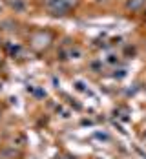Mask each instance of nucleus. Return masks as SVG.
<instances>
[{
  "label": "nucleus",
  "mask_w": 146,
  "mask_h": 159,
  "mask_svg": "<svg viewBox=\"0 0 146 159\" xmlns=\"http://www.w3.org/2000/svg\"><path fill=\"white\" fill-rule=\"evenodd\" d=\"M11 6H13L15 9H18V11H20V9H24V4H22V2H18V0H15V2H11Z\"/></svg>",
  "instance_id": "obj_2"
},
{
  "label": "nucleus",
  "mask_w": 146,
  "mask_h": 159,
  "mask_svg": "<svg viewBox=\"0 0 146 159\" xmlns=\"http://www.w3.org/2000/svg\"><path fill=\"white\" fill-rule=\"evenodd\" d=\"M142 4H144V0H128L126 8H128V9H139Z\"/></svg>",
  "instance_id": "obj_1"
}]
</instances>
